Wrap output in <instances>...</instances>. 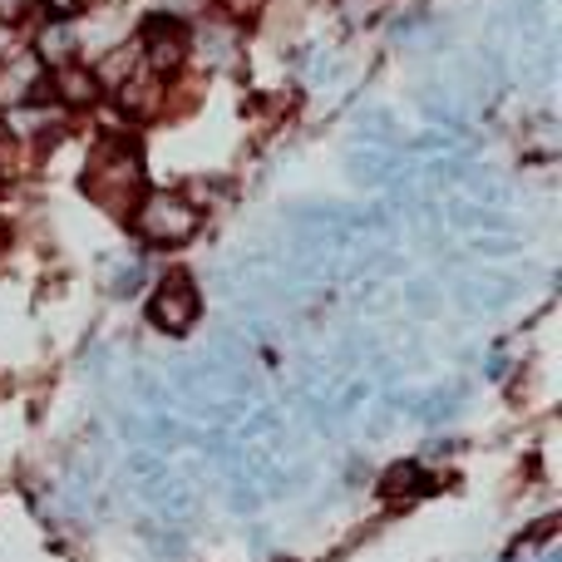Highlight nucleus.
<instances>
[{
	"instance_id": "nucleus-1",
	"label": "nucleus",
	"mask_w": 562,
	"mask_h": 562,
	"mask_svg": "<svg viewBox=\"0 0 562 562\" xmlns=\"http://www.w3.org/2000/svg\"><path fill=\"white\" fill-rule=\"evenodd\" d=\"M192 54V35L188 25L178 21V15H149V21L138 25V60H143V70L159 79H173L188 64Z\"/></svg>"
},
{
	"instance_id": "nucleus-2",
	"label": "nucleus",
	"mask_w": 562,
	"mask_h": 562,
	"mask_svg": "<svg viewBox=\"0 0 562 562\" xmlns=\"http://www.w3.org/2000/svg\"><path fill=\"white\" fill-rule=\"evenodd\" d=\"M134 227H138V237L153 242V247L188 242V237L198 233V208L183 202V198H173V192H153L149 202H138Z\"/></svg>"
},
{
	"instance_id": "nucleus-3",
	"label": "nucleus",
	"mask_w": 562,
	"mask_h": 562,
	"mask_svg": "<svg viewBox=\"0 0 562 562\" xmlns=\"http://www.w3.org/2000/svg\"><path fill=\"white\" fill-rule=\"evenodd\" d=\"M149 321L163 330H188L192 321H198V291H192V282L183 272L159 282V291H153V301H149Z\"/></svg>"
},
{
	"instance_id": "nucleus-4",
	"label": "nucleus",
	"mask_w": 562,
	"mask_h": 562,
	"mask_svg": "<svg viewBox=\"0 0 562 562\" xmlns=\"http://www.w3.org/2000/svg\"><path fill=\"white\" fill-rule=\"evenodd\" d=\"M45 89H50V99H60L64 109H95L99 99V79L89 64H60V70H50L45 75Z\"/></svg>"
},
{
	"instance_id": "nucleus-5",
	"label": "nucleus",
	"mask_w": 562,
	"mask_h": 562,
	"mask_svg": "<svg viewBox=\"0 0 562 562\" xmlns=\"http://www.w3.org/2000/svg\"><path fill=\"white\" fill-rule=\"evenodd\" d=\"M163 85H168V79L149 75V70H143V75L134 70V75L118 85V109H124L128 118H153V114H163Z\"/></svg>"
},
{
	"instance_id": "nucleus-6",
	"label": "nucleus",
	"mask_w": 562,
	"mask_h": 562,
	"mask_svg": "<svg viewBox=\"0 0 562 562\" xmlns=\"http://www.w3.org/2000/svg\"><path fill=\"white\" fill-rule=\"evenodd\" d=\"M35 54H40L50 70H60V64H75V54H79L75 30H70V25H60V21H50L40 30V40H35Z\"/></svg>"
},
{
	"instance_id": "nucleus-7",
	"label": "nucleus",
	"mask_w": 562,
	"mask_h": 562,
	"mask_svg": "<svg viewBox=\"0 0 562 562\" xmlns=\"http://www.w3.org/2000/svg\"><path fill=\"white\" fill-rule=\"evenodd\" d=\"M45 21H60V25H75V15L85 11V0H40Z\"/></svg>"
},
{
	"instance_id": "nucleus-8",
	"label": "nucleus",
	"mask_w": 562,
	"mask_h": 562,
	"mask_svg": "<svg viewBox=\"0 0 562 562\" xmlns=\"http://www.w3.org/2000/svg\"><path fill=\"white\" fill-rule=\"evenodd\" d=\"M217 5H223V11L233 15V21H247V15L262 11V0H217Z\"/></svg>"
},
{
	"instance_id": "nucleus-9",
	"label": "nucleus",
	"mask_w": 562,
	"mask_h": 562,
	"mask_svg": "<svg viewBox=\"0 0 562 562\" xmlns=\"http://www.w3.org/2000/svg\"><path fill=\"white\" fill-rule=\"evenodd\" d=\"M30 5H35V0H0V21H5V25H15L25 11H30Z\"/></svg>"
},
{
	"instance_id": "nucleus-10",
	"label": "nucleus",
	"mask_w": 562,
	"mask_h": 562,
	"mask_svg": "<svg viewBox=\"0 0 562 562\" xmlns=\"http://www.w3.org/2000/svg\"><path fill=\"white\" fill-rule=\"evenodd\" d=\"M0 60H11V25L0 21Z\"/></svg>"
}]
</instances>
